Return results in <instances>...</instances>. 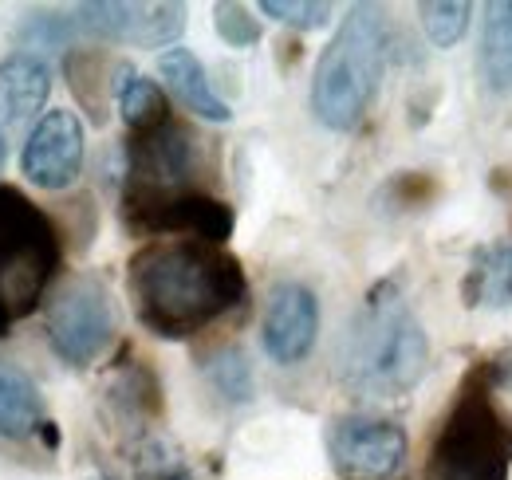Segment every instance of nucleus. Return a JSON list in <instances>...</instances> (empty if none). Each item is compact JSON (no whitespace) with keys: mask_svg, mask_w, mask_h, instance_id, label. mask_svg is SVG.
<instances>
[{"mask_svg":"<svg viewBox=\"0 0 512 480\" xmlns=\"http://www.w3.org/2000/svg\"><path fill=\"white\" fill-rule=\"evenodd\" d=\"M138 323L158 339H190L249 300V276L225 244L193 237L146 240L127 260Z\"/></svg>","mask_w":512,"mask_h":480,"instance_id":"f257e3e1","label":"nucleus"},{"mask_svg":"<svg viewBox=\"0 0 512 480\" xmlns=\"http://www.w3.org/2000/svg\"><path fill=\"white\" fill-rule=\"evenodd\" d=\"M430 366V343L394 280L367 292L339 347V382L367 402L406 398Z\"/></svg>","mask_w":512,"mask_h":480,"instance_id":"f03ea898","label":"nucleus"},{"mask_svg":"<svg viewBox=\"0 0 512 480\" xmlns=\"http://www.w3.org/2000/svg\"><path fill=\"white\" fill-rule=\"evenodd\" d=\"M422 480H512V414L497 398V366L477 362L438 425Z\"/></svg>","mask_w":512,"mask_h":480,"instance_id":"7ed1b4c3","label":"nucleus"},{"mask_svg":"<svg viewBox=\"0 0 512 480\" xmlns=\"http://www.w3.org/2000/svg\"><path fill=\"white\" fill-rule=\"evenodd\" d=\"M390 60V24L383 8L355 4L339 20L312 71V115L327 130H355L367 119Z\"/></svg>","mask_w":512,"mask_h":480,"instance_id":"20e7f679","label":"nucleus"},{"mask_svg":"<svg viewBox=\"0 0 512 480\" xmlns=\"http://www.w3.org/2000/svg\"><path fill=\"white\" fill-rule=\"evenodd\" d=\"M60 264L56 221L16 185H0V339L44 303Z\"/></svg>","mask_w":512,"mask_h":480,"instance_id":"39448f33","label":"nucleus"},{"mask_svg":"<svg viewBox=\"0 0 512 480\" xmlns=\"http://www.w3.org/2000/svg\"><path fill=\"white\" fill-rule=\"evenodd\" d=\"M205 146L186 122L170 119L158 130L127 138V178H123V205L158 201L201 189Z\"/></svg>","mask_w":512,"mask_h":480,"instance_id":"423d86ee","label":"nucleus"},{"mask_svg":"<svg viewBox=\"0 0 512 480\" xmlns=\"http://www.w3.org/2000/svg\"><path fill=\"white\" fill-rule=\"evenodd\" d=\"M44 335L67 366H75V370L91 366L115 339V307H111L107 284L91 272L71 276L48 300Z\"/></svg>","mask_w":512,"mask_h":480,"instance_id":"0eeeda50","label":"nucleus"},{"mask_svg":"<svg viewBox=\"0 0 512 480\" xmlns=\"http://www.w3.org/2000/svg\"><path fill=\"white\" fill-rule=\"evenodd\" d=\"M123 225L134 237H193L209 240V244H225L237 229V213L233 205H225L221 197H213L209 189H193L178 197H158V201H134L119 205Z\"/></svg>","mask_w":512,"mask_h":480,"instance_id":"6e6552de","label":"nucleus"},{"mask_svg":"<svg viewBox=\"0 0 512 480\" xmlns=\"http://www.w3.org/2000/svg\"><path fill=\"white\" fill-rule=\"evenodd\" d=\"M327 457L347 480H390L406 465V429L390 418L343 414L327 425Z\"/></svg>","mask_w":512,"mask_h":480,"instance_id":"1a4fd4ad","label":"nucleus"},{"mask_svg":"<svg viewBox=\"0 0 512 480\" xmlns=\"http://www.w3.org/2000/svg\"><path fill=\"white\" fill-rule=\"evenodd\" d=\"M79 36L134 48H170L186 32V4H119L91 0L71 12Z\"/></svg>","mask_w":512,"mask_h":480,"instance_id":"9d476101","label":"nucleus"},{"mask_svg":"<svg viewBox=\"0 0 512 480\" xmlns=\"http://www.w3.org/2000/svg\"><path fill=\"white\" fill-rule=\"evenodd\" d=\"M320 339V300L308 284L300 280H280L268 303H264V323H260V343L264 355L276 366H296L312 355Z\"/></svg>","mask_w":512,"mask_h":480,"instance_id":"9b49d317","label":"nucleus"},{"mask_svg":"<svg viewBox=\"0 0 512 480\" xmlns=\"http://www.w3.org/2000/svg\"><path fill=\"white\" fill-rule=\"evenodd\" d=\"M20 174L52 193L75 185L83 174V122L71 111H44L20 150Z\"/></svg>","mask_w":512,"mask_h":480,"instance_id":"f8f14e48","label":"nucleus"},{"mask_svg":"<svg viewBox=\"0 0 512 480\" xmlns=\"http://www.w3.org/2000/svg\"><path fill=\"white\" fill-rule=\"evenodd\" d=\"M52 95V67L36 52H12L0 60V122H24L44 111Z\"/></svg>","mask_w":512,"mask_h":480,"instance_id":"ddd939ff","label":"nucleus"},{"mask_svg":"<svg viewBox=\"0 0 512 480\" xmlns=\"http://www.w3.org/2000/svg\"><path fill=\"white\" fill-rule=\"evenodd\" d=\"M158 75H162V83L170 87V95H174L190 115H197V119H205V122L233 119L229 103L213 91L205 67H201V60L193 56L190 48H170V52H162V56H158Z\"/></svg>","mask_w":512,"mask_h":480,"instance_id":"4468645a","label":"nucleus"},{"mask_svg":"<svg viewBox=\"0 0 512 480\" xmlns=\"http://www.w3.org/2000/svg\"><path fill=\"white\" fill-rule=\"evenodd\" d=\"M461 303L505 311L512 307V244H481L461 276Z\"/></svg>","mask_w":512,"mask_h":480,"instance_id":"2eb2a0df","label":"nucleus"},{"mask_svg":"<svg viewBox=\"0 0 512 480\" xmlns=\"http://www.w3.org/2000/svg\"><path fill=\"white\" fill-rule=\"evenodd\" d=\"M44 398L36 390V382L12 366V362H0V437H12V441H28L40 433L44 425Z\"/></svg>","mask_w":512,"mask_h":480,"instance_id":"dca6fc26","label":"nucleus"},{"mask_svg":"<svg viewBox=\"0 0 512 480\" xmlns=\"http://www.w3.org/2000/svg\"><path fill=\"white\" fill-rule=\"evenodd\" d=\"M477 71L489 91H512V0L489 4L477 44Z\"/></svg>","mask_w":512,"mask_h":480,"instance_id":"f3484780","label":"nucleus"},{"mask_svg":"<svg viewBox=\"0 0 512 480\" xmlns=\"http://www.w3.org/2000/svg\"><path fill=\"white\" fill-rule=\"evenodd\" d=\"M115 99H119V111H123V122H127L130 134L158 130V126H166V122L174 119V115H170V99H166V91H162L154 79L130 71L127 63L119 67Z\"/></svg>","mask_w":512,"mask_h":480,"instance_id":"a211bd4d","label":"nucleus"},{"mask_svg":"<svg viewBox=\"0 0 512 480\" xmlns=\"http://www.w3.org/2000/svg\"><path fill=\"white\" fill-rule=\"evenodd\" d=\"M67 83L71 91L79 95V103L91 111V119L103 122V107H107V91H115V79H103L107 75V60L99 52H87V48H75L64 60Z\"/></svg>","mask_w":512,"mask_h":480,"instance_id":"6ab92c4d","label":"nucleus"},{"mask_svg":"<svg viewBox=\"0 0 512 480\" xmlns=\"http://www.w3.org/2000/svg\"><path fill=\"white\" fill-rule=\"evenodd\" d=\"M205 374L213 382V390L225 398V402H253V366L245 359L241 347H225L217 351L213 359L205 362Z\"/></svg>","mask_w":512,"mask_h":480,"instance_id":"aec40b11","label":"nucleus"},{"mask_svg":"<svg viewBox=\"0 0 512 480\" xmlns=\"http://www.w3.org/2000/svg\"><path fill=\"white\" fill-rule=\"evenodd\" d=\"M418 12H422V28H426L430 44L446 52V48H457V44H461L473 8L461 4V0H438V4H422Z\"/></svg>","mask_w":512,"mask_h":480,"instance_id":"412c9836","label":"nucleus"},{"mask_svg":"<svg viewBox=\"0 0 512 480\" xmlns=\"http://www.w3.org/2000/svg\"><path fill=\"white\" fill-rule=\"evenodd\" d=\"M213 28L229 48H253L260 44V20L245 4H217L213 8Z\"/></svg>","mask_w":512,"mask_h":480,"instance_id":"4be33fe9","label":"nucleus"},{"mask_svg":"<svg viewBox=\"0 0 512 480\" xmlns=\"http://www.w3.org/2000/svg\"><path fill=\"white\" fill-rule=\"evenodd\" d=\"M260 12L300 32L323 28L331 20V4H320V0H260Z\"/></svg>","mask_w":512,"mask_h":480,"instance_id":"5701e85b","label":"nucleus"},{"mask_svg":"<svg viewBox=\"0 0 512 480\" xmlns=\"http://www.w3.org/2000/svg\"><path fill=\"white\" fill-rule=\"evenodd\" d=\"M0 170H4V134H0Z\"/></svg>","mask_w":512,"mask_h":480,"instance_id":"b1692460","label":"nucleus"}]
</instances>
